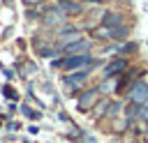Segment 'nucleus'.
Wrapping results in <instances>:
<instances>
[{
  "label": "nucleus",
  "mask_w": 148,
  "mask_h": 143,
  "mask_svg": "<svg viewBox=\"0 0 148 143\" xmlns=\"http://www.w3.org/2000/svg\"><path fill=\"white\" fill-rule=\"evenodd\" d=\"M92 65H95V60L90 58V53H86V55H65V58H60V60L53 62V67H58V69H67V72L90 69Z\"/></svg>",
  "instance_id": "1"
},
{
  "label": "nucleus",
  "mask_w": 148,
  "mask_h": 143,
  "mask_svg": "<svg viewBox=\"0 0 148 143\" xmlns=\"http://www.w3.org/2000/svg\"><path fill=\"white\" fill-rule=\"evenodd\" d=\"M88 76H90V69H81V72H72V74H67L65 78H62V83H65V88L67 90H72V92H76L86 81H88Z\"/></svg>",
  "instance_id": "2"
},
{
  "label": "nucleus",
  "mask_w": 148,
  "mask_h": 143,
  "mask_svg": "<svg viewBox=\"0 0 148 143\" xmlns=\"http://www.w3.org/2000/svg\"><path fill=\"white\" fill-rule=\"evenodd\" d=\"M76 104H79V111H90L92 106H97L99 104V88H90V90L81 92Z\"/></svg>",
  "instance_id": "3"
},
{
  "label": "nucleus",
  "mask_w": 148,
  "mask_h": 143,
  "mask_svg": "<svg viewBox=\"0 0 148 143\" xmlns=\"http://www.w3.org/2000/svg\"><path fill=\"white\" fill-rule=\"evenodd\" d=\"M130 101L132 104H146L148 101V83L146 81H136L134 85H132V90H130Z\"/></svg>",
  "instance_id": "4"
},
{
  "label": "nucleus",
  "mask_w": 148,
  "mask_h": 143,
  "mask_svg": "<svg viewBox=\"0 0 148 143\" xmlns=\"http://www.w3.org/2000/svg\"><path fill=\"white\" fill-rule=\"evenodd\" d=\"M127 69V60L125 58H113L104 69H102V74H104V78H113L116 74H123Z\"/></svg>",
  "instance_id": "5"
},
{
  "label": "nucleus",
  "mask_w": 148,
  "mask_h": 143,
  "mask_svg": "<svg viewBox=\"0 0 148 143\" xmlns=\"http://www.w3.org/2000/svg\"><path fill=\"white\" fill-rule=\"evenodd\" d=\"M81 39H83V35H81L79 30H74V28H65L62 35H60V42H58V51L65 48V46H72V44H76V42H81Z\"/></svg>",
  "instance_id": "6"
},
{
  "label": "nucleus",
  "mask_w": 148,
  "mask_h": 143,
  "mask_svg": "<svg viewBox=\"0 0 148 143\" xmlns=\"http://www.w3.org/2000/svg\"><path fill=\"white\" fill-rule=\"evenodd\" d=\"M56 7H58L65 16H76V14L83 12V5H81V2H74V0H58Z\"/></svg>",
  "instance_id": "7"
},
{
  "label": "nucleus",
  "mask_w": 148,
  "mask_h": 143,
  "mask_svg": "<svg viewBox=\"0 0 148 143\" xmlns=\"http://www.w3.org/2000/svg\"><path fill=\"white\" fill-rule=\"evenodd\" d=\"M65 55H86L88 51H90V39H81V42H76V44H72V46H65V48H60Z\"/></svg>",
  "instance_id": "8"
},
{
  "label": "nucleus",
  "mask_w": 148,
  "mask_h": 143,
  "mask_svg": "<svg viewBox=\"0 0 148 143\" xmlns=\"http://www.w3.org/2000/svg\"><path fill=\"white\" fill-rule=\"evenodd\" d=\"M42 21H44L46 25H58V23H62V21H65V14H62L58 7H51V9H46V12H44Z\"/></svg>",
  "instance_id": "9"
},
{
  "label": "nucleus",
  "mask_w": 148,
  "mask_h": 143,
  "mask_svg": "<svg viewBox=\"0 0 148 143\" xmlns=\"http://www.w3.org/2000/svg\"><path fill=\"white\" fill-rule=\"evenodd\" d=\"M102 25H106V28H111V30H120V28H125L123 25V16L120 14H113V12H106V14H102Z\"/></svg>",
  "instance_id": "10"
},
{
  "label": "nucleus",
  "mask_w": 148,
  "mask_h": 143,
  "mask_svg": "<svg viewBox=\"0 0 148 143\" xmlns=\"http://www.w3.org/2000/svg\"><path fill=\"white\" fill-rule=\"evenodd\" d=\"M109 108H111V104H109V101H99V104L95 106V118H99V115H104V113H106Z\"/></svg>",
  "instance_id": "11"
},
{
  "label": "nucleus",
  "mask_w": 148,
  "mask_h": 143,
  "mask_svg": "<svg viewBox=\"0 0 148 143\" xmlns=\"http://www.w3.org/2000/svg\"><path fill=\"white\" fill-rule=\"evenodd\" d=\"M139 118H141V120H148V101L141 104V108H139Z\"/></svg>",
  "instance_id": "12"
},
{
  "label": "nucleus",
  "mask_w": 148,
  "mask_h": 143,
  "mask_svg": "<svg viewBox=\"0 0 148 143\" xmlns=\"http://www.w3.org/2000/svg\"><path fill=\"white\" fill-rule=\"evenodd\" d=\"M23 113H25L28 118H32V120H35V118H39V113H37V111H32V108H28V106H23Z\"/></svg>",
  "instance_id": "13"
},
{
  "label": "nucleus",
  "mask_w": 148,
  "mask_h": 143,
  "mask_svg": "<svg viewBox=\"0 0 148 143\" xmlns=\"http://www.w3.org/2000/svg\"><path fill=\"white\" fill-rule=\"evenodd\" d=\"M118 108H120V104H111V108H109V115H116V113H118Z\"/></svg>",
  "instance_id": "14"
},
{
  "label": "nucleus",
  "mask_w": 148,
  "mask_h": 143,
  "mask_svg": "<svg viewBox=\"0 0 148 143\" xmlns=\"http://www.w3.org/2000/svg\"><path fill=\"white\" fill-rule=\"evenodd\" d=\"M134 48H136V46H134V44H127V46H123V53H132V51H134Z\"/></svg>",
  "instance_id": "15"
},
{
  "label": "nucleus",
  "mask_w": 148,
  "mask_h": 143,
  "mask_svg": "<svg viewBox=\"0 0 148 143\" xmlns=\"http://www.w3.org/2000/svg\"><path fill=\"white\" fill-rule=\"evenodd\" d=\"M23 2H25V5H28V7H35V5H39V2H42V0H23Z\"/></svg>",
  "instance_id": "16"
},
{
  "label": "nucleus",
  "mask_w": 148,
  "mask_h": 143,
  "mask_svg": "<svg viewBox=\"0 0 148 143\" xmlns=\"http://www.w3.org/2000/svg\"><path fill=\"white\" fill-rule=\"evenodd\" d=\"M88 2H102V0H88Z\"/></svg>",
  "instance_id": "17"
}]
</instances>
